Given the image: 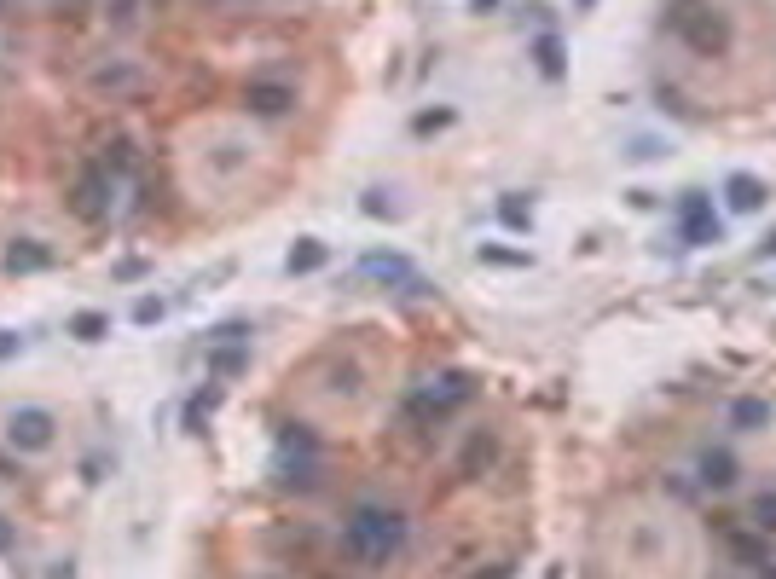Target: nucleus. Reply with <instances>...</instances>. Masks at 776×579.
<instances>
[{
    "label": "nucleus",
    "instance_id": "423d86ee",
    "mask_svg": "<svg viewBox=\"0 0 776 579\" xmlns=\"http://www.w3.org/2000/svg\"><path fill=\"white\" fill-rule=\"evenodd\" d=\"M139 87H145V70H139L134 58H99L87 70V93H99V99H128Z\"/></svg>",
    "mask_w": 776,
    "mask_h": 579
},
{
    "label": "nucleus",
    "instance_id": "7ed1b4c3",
    "mask_svg": "<svg viewBox=\"0 0 776 579\" xmlns=\"http://www.w3.org/2000/svg\"><path fill=\"white\" fill-rule=\"evenodd\" d=\"M470 394H475V383L464 377V371L429 377L423 388H412V400H406V417H412L417 429H435V423H446V417L458 412V406H464Z\"/></svg>",
    "mask_w": 776,
    "mask_h": 579
},
{
    "label": "nucleus",
    "instance_id": "7c9ffc66",
    "mask_svg": "<svg viewBox=\"0 0 776 579\" xmlns=\"http://www.w3.org/2000/svg\"><path fill=\"white\" fill-rule=\"evenodd\" d=\"M12 551H18V522L0 516V556H12Z\"/></svg>",
    "mask_w": 776,
    "mask_h": 579
},
{
    "label": "nucleus",
    "instance_id": "72a5a7b5",
    "mask_svg": "<svg viewBox=\"0 0 776 579\" xmlns=\"http://www.w3.org/2000/svg\"><path fill=\"white\" fill-rule=\"evenodd\" d=\"M0 481H18V464H12V458H0Z\"/></svg>",
    "mask_w": 776,
    "mask_h": 579
},
{
    "label": "nucleus",
    "instance_id": "bb28decb",
    "mask_svg": "<svg viewBox=\"0 0 776 579\" xmlns=\"http://www.w3.org/2000/svg\"><path fill=\"white\" fill-rule=\"evenodd\" d=\"M163 319V296H139L134 302V325H157Z\"/></svg>",
    "mask_w": 776,
    "mask_h": 579
},
{
    "label": "nucleus",
    "instance_id": "0eeeda50",
    "mask_svg": "<svg viewBox=\"0 0 776 579\" xmlns=\"http://www.w3.org/2000/svg\"><path fill=\"white\" fill-rule=\"evenodd\" d=\"M678 232H684V244H690V249L719 244V215H713V197H707V192H684V203H678Z\"/></svg>",
    "mask_w": 776,
    "mask_h": 579
},
{
    "label": "nucleus",
    "instance_id": "c85d7f7f",
    "mask_svg": "<svg viewBox=\"0 0 776 579\" xmlns=\"http://www.w3.org/2000/svg\"><path fill=\"white\" fill-rule=\"evenodd\" d=\"M446 122H452V111H423L412 128H417V134H435V128H446Z\"/></svg>",
    "mask_w": 776,
    "mask_h": 579
},
{
    "label": "nucleus",
    "instance_id": "2eb2a0df",
    "mask_svg": "<svg viewBox=\"0 0 776 579\" xmlns=\"http://www.w3.org/2000/svg\"><path fill=\"white\" fill-rule=\"evenodd\" d=\"M250 371V348L244 342H221V348H209V377L226 383V377H244Z\"/></svg>",
    "mask_w": 776,
    "mask_h": 579
},
{
    "label": "nucleus",
    "instance_id": "c756f323",
    "mask_svg": "<svg viewBox=\"0 0 776 579\" xmlns=\"http://www.w3.org/2000/svg\"><path fill=\"white\" fill-rule=\"evenodd\" d=\"M365 215H377V221H388V215H394V203H388V192H365Z\"/></svg>",
    "mask_w": 776,
    "mask_h": 579
},
{
    "label": "nucleus",
    "instance_id": "1a4fd4ad",
    "mask_svg": "<svg viewBox=\"0 0 776 579\" xmlns=\"http://www.w3.org/2000/svg\"><path fill=\"white\" fill-rule=\"evenodd\" d=\"M736 475H742V464H736L724 446H707V452L695 458V481H701L707 493H730V487H736Z\"/></svg>",
    "mask_w": 776,
    "mask_h": 579
},
{
    "label": "nucleus",
    "instance_id": "39448f33",
    "mask_svg": "<svg viewBox=\"0 0 776 579\" xmlns=\"http://www.w3.org/2000/svg\"><path fill=\"white\" fill-rule=\"evenodd\" d=\"M58 435V417L47 406H18V412H6V446L18 452V458H35V452H47Z\"/></svg>",
    "mask_w": 776,
    "mask_h": 579
},
{
    "label": "nucleus",
    "instance_id": "2f4dec72",
    "mask_svg": "<svg viewBox=\"0 0 776 579\" xmlns=\"http://www.w3.org/2000/svg\"><path fill=\"white\" fill-rule=\"evenodd\" d=\"M24 354V336L18 331H0V365H6V359H18Z\"/></svg>",
    "mask_w": 776,
    "mask_h": 579
},
{
    "label": "nucleus",
    "instance_id": "9b49d317",
    "mask_svg": "<svg viewBox=\"0 0 776 579\" xmlns=\"http://www.w3.org/2000/svg\"><path fill=\"white\" fill-rule=\"evenodd\" d=\"M0 261H6V273H18V278H24V273H47V267H53L58 255H53V244H41V238H12Z\"/></svg>",
    "mask_w": 776,
    "mask_h": 579
},
{
    "label": "nucleus",
    "instance_id": "f8f14e48",
    "mask_svg": "<svg viewBox=\"0 0 776 579\" xmlns=\"http://www.w3.org/2000/svg\"><path fill=\"white\" fill-rule=\"evenodd\" d=\"M724 203H730L736 215H759V209L771 203V192H765V180H753V174H730V180H724Z\"/></svg>",
    "mask_w": 776,
    "mask_h": 579
},
{
    "label": "nucleus",
    "instance_id": "ddd939ff",
    "mask_svg": "<svg viewBox=\"0 0 776 579\" xmlns=\"http://www.w3.org/2000/svg\"><path fill=\"white\" fill-rule=\"evenodd\" d=\"M730 429H736V435H759V429H771V400H759V394H736V400H730Z\"/></svg>",
    "mask_w": 776,
    "mask_h": 579
},
{
    "label": "nucleus",
    "instance_id": "4be33fe9",
    "mask_svg": "<svg viewBox=\"0 0 776 579\" xmlns=\"http://www.w3.org/2000/svg\"><path fill=\"white\" fill-rule=\"evenodd\" d=\"M139 6H145V0H105V24H111V29H134L139 24Z\"/></svg>",
    "mask_w": 776,
    "mask_h": 579
},
{
    "label": "nucleus",
    "instance_id": "b1692460",
    "mask_svg": "<svg viewBox=\"0 0 776 579\" xmlns=\"http://www.w3.org/2000/svg\"><path fill=\"white\" fill-rule=\"evenodd\" d=\"M753 527H759V533H776V493L753 498Z\"/></svg>",
    "mask_w": 776,
    "mask_h": 579
},
{
    "label": "nucleus",
    "instance_id": "20e7f679",
    "mask_svg": "<svg viewBox=\"0 0 776 579\" xmlns=\"http://www.w3.org/2000/svg\"><path fill=\"white\" fill-rule=\"evenodd\" d=\"M116 192H122V186L105 174V163H87L82 174H76V186H70V215H76V221H87V226L111 221Z\"/></svg>",
    "mask_w": 776,
    "mask_h": 579
},
{
    "label": "nucleus",
    "instance_id": "393cba45",
    "mask_svg": "<svg viewBox=\"0 0 776 579\" xmlns=\"http://www.w3.org/2000/svg\"><path fill=\"white\" fill-rule=\"evenodd\" d=\"M221 342H250V325H244V319H232V325H215V331H209V348H221Z\"/></svg>",
    "mask_w": 776,
    "mask_h": 579
},
{
    "label": "nucleus",
    "instance_id": "aec40b11",
    "mask_svg": "<svg viewBox=\"0 0 776 579\" xmlns=\"http://www.w3.org/2000/svg\"><path fill=\"white\" fill-rule=\"evenodd\" d=\"M105 174H111L116 186H128V174H134V151H128V139H116V145H105Z\"/></svg>",
    "mask_w": 776,
    "mask_h": 579
},
{
    "label": "nucleus",
    "instance_id": "f03ea898",
    "mask_svg": "<svg viewBox=\"0 0 776 579\" xmlns=\"http://www.w3.org/2000/svg\"><path fill=\"white\" fill-rule=\"evenodd\" d=\"M666 29H672L695 58L730 53V18H724L713 0H666Z\"/></svg>",
    "mask_w": 776,
    "mask_h": 579
},
{
    "label": "nucleus",
    "instance_id": "cd10ccee",
    "mask_svg": "<svg viewBox=\"0 0 776 579\" xmlns=\"http://www.w3.org/2000/svg\"><path fill=\"white\" fill-rule=\"evenodd\" d=\"M238 163H244V145H238V139H226V145H221V157H215V168H221V174H232Z\"/></svg>",
    "mask_w": 776,
    "mask_h": 579
},
{
    "label": "nucleus",
    "instance_id": "c9c22d12",
    "mask_svg": "<svg viewBox=\"0 0 776 579\" xmlns=\"http://www.w3.org/2000/svg\"><path fill=\"white\" fill-rule=\"evenodd\" d=\"M70 6H82V0H70Z\"/></svg>",
    "mask_w": 776,
    "mask_h": 579
},
{
    "label": "nucleus",
    "instance_id": "473e14b6",
    "mask_svg": "<svg viewBox=\"0 0 776 579\" xmlns=\"http://www.w3.org/2000/svg\"><path fill=\"white\" fill-rule=\"evenodd\" d=\"M139 273H145V261H122V267H116V278H122V284H134Z\"/></svg>",
    "mask_w": 776,
    "mask_h": 579
},
{
    "label": "nucleus",
    "instance_id": "f704fd0d",
    "mask_svg": "<svg viewBox=\"0 0 776 579\" xmlns=\"http://www.w3.org/2000/svg\"><path fill=\"white\" fill-rule=\"evenodd\" d=\"M215 6H232V0H215Z\"/></svg>",
    "mask_w": 776,
    "mask_h": 579
},
{
    "label": "nucleus",
    "instance_id": "a211bd4d",
    "mask_svg": "<svg viewBox=\"0 0 776 579\" xmlns=\"http://www.w3.org/2000/svg\"><path fill=\"white\" fill-rule=\"evenodd\" d=\"M215 406H221V388L192 394V400H186V417H180V423H186V435H203V429H209V417H215Z\"/></svg>",
    "mask_w": 776,
    "mask_h": 579
},
{
    "label": "nucleus",
    "instance_id": "f257e3e1",
    "mask_svg": "<svg viewBox=\"0 0 776 579\" xmlns=\"http://www.w3.org/2000/svg\"><path fill=\"white\" fill-rule=\"evenodd\" d=\"M342 545L354 562L365 568H383L394 556L406 551V516L394 510V504H377V498H360L354 510H348V522H342Z\"/></svg>",
    "mask_w": 776,
    "mask_h": 579
},
{
    "label": "nucleus",
    "instance_id": "f3484780",
    "mask_svg": "<svg viewBox=\"0 0 776 579\" xmlns=\"http://www.w3.org/2000/svg\"><path fill=\"white\" fill-rule=\"evenodd\" d=\"M325 255H331V249L319 244V238H296V249L284 255V267H290L296 278H307V273H319V267H325Z\"/></svg>",
    "mask_w": 776,
    "mask_h": 579
},
{
    "label": "nucleus",
    "instance_id": "412c9836",
    "mask_svg": "<svg viewBox=\"0 0 776 579\" xmlns=\"http://www.w3.org/2000/svg\"><path fill=\"white\" fill-rule=\"evenodd\" d=\"M499 221L510 226V232H527V226H533V203H522V192H504L499 197Z\"/></svg>",
    "mask_w": 776,
    "mask_h": 579
},
{
    "label": "nucleus",
    "instance_id": "4468645a",
    "mask_svg": "<svg viewBox=\"0 0 776 579\" xmlns=\"http://www.w3.org/2000/svg\"><path fill=\"white\" fill-rule=\"evenodd\" d=\"M730 556H736L742 568H771V545H765V533H759V527H753V533L730 527Z\"/></svg>",
    "mask_w": 776,
    "mask_h": 579
},
{
    "label": "nucleus",
    "instance_id": "6ab92c4d",
    "mask_svg": "<svg viewBox=\"0 0 776 579\" xmlns=\"http://www.w3.org/2000/svg\"><path fill=\"white\" fill-rule=\"evenodd\" d=\"M70 336H76V342H87V348H93V342H105V336H111V313H99V307L76 313V319H70Z\"/></svg>",
    "mask_w": 776,
    "mask_h": 579
},
{
    "label": "nucleus",
    "instance_id": "6e6552de",
    "mask_svg": "<svg viewBox=\"0 0 776 579\" xmlns=\"http://www.w3.org/2000/svg\"><path fill=\"white\" fill-rule=\"evenodd\" d=\"M244 105H250V116H261V122H278V116L296 111V87H284V82H250Z\"/></svg>",
    "mask_w": 776,
    "mask_h": 579
},
{
    "label": "nucleus",
    "instance_id": "a878e982",
    "mask_svg": "<svg viewBox=\"0 0 776 579\" xmlns=\"http://www.w3.org/2000/svg\"><path fill=\"white\" fill-rule=\"evenodd\" d=\"M481 261H493V267H527L522 249H493V244H481Z\"/></svg>",
    "mask_w": 776,
    "mask_h": 579
},
{
    "label": "nucleus",
    "instance_id": "5701e85b",
    "mask_svg": "<svg viewBox=\"0 0 776 579\" xmlns=\"http://www.w3.org/2000/svg\"><path fill=\"white\" fill-rule=\"evenodd\" d=\"M493 452H499V441H493V435H475V441H470V452H464V475L487 469V464H493Z\"/></svg>",
    "mask_w": 776,
    "mask_h": 579
},
{
    "label": "nucleus",
    "instance_id": "9d476101",
    "mask_svg": "<svg viewBox=\"0 0 776 579\" xmlns=\"http://www.w3.org/2000/svg\"><path fill=\"white\" fill-rule=\"evenodd\" d=\"M360 273H365V278H383V284H406L412 296H429V284L412 273V261H406V255H365Z\"/></svg>",
    "mask_w": 776,
    "mask_h": 579
},
{
    "label": "nucleus",
    "instance_id": "dca6fc26",
    "mask_svg": "<svg viewBox=\"0 0 776 579\" xmlns=\"http://www.w3.org/2000/svg\"><path fill=\"white\" fill-rule=\"evenodd\" d=\"M533 64H539V76H562V70H568V47H562V35H551V29H545V35H539V41H533Z\"/></svg>",
    "mask_w": 776,
    "mask_h": 579
}]
</instances>
